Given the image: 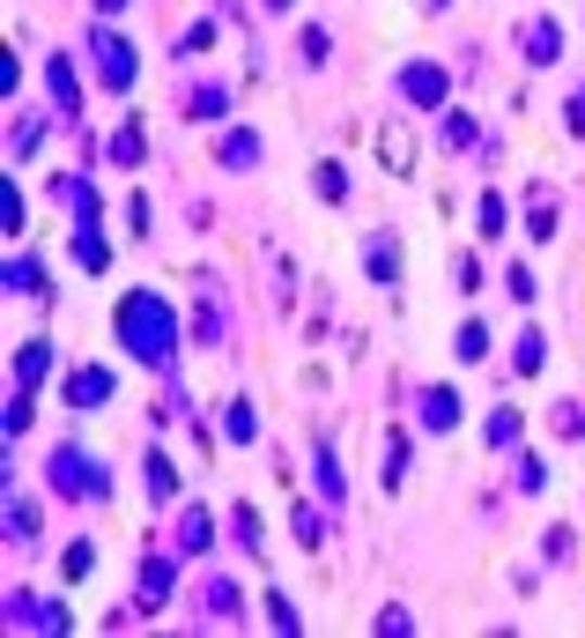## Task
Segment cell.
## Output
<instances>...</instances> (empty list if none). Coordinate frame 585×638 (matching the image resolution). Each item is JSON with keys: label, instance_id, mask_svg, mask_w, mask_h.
<instances>
[{"label": "cell", "instance_id": "6da1fadb", "mask_svg": "<svg viewBox=\"0 0 585 638\" xmlns=\"http://www.w3.org/2000/svg\"><path fill=\"white\" fill-rule=\"evenodd\" d=\"M112 335H119V349L141 356L149 372H170V364H178V312H170L164 290H126L119 312H112Z\"/></svg>", "mask_w": 585, "mask_h": 638}, {"label": "cell", "instance_id": "7a4b0ae2", "mask_svg": "<svg viewBox=\"0 0 585 638\" xmlns=\"http://www.w3.org/2000/svg\"><path fill=\"white\" fill-rule=\"evenodd\" d=\"M44 483H52V498H67V505H104V498H112V468H104L89 446H52Z\"/></svg>", "mask_w": 585, "mask_h": 638}, {"label": "cell", "instance_id": "3957f363", "mask_svg": "<svg viewBox=\"0 0 585 638\" xmlns=\"http://www.w3.org/2000/svg\"><path fill=\"white\" fill-rule=\"evenodd\" d=\"M89 60H97V83L112 89V97H126V89H133V75H141V52H133V38H119L112 23H97V30H89Z\"/></svg>", "mask_w": 585, "mask_h": 638}, {"label": "cell", "instance_id": "277c9868", "mask_svg": "<svg viewBox=\"0 0 585 638\" xmlns=\"http://www.w3.org/2000/svg\"><path fill=\"white\" fill-rule=\"evenodd\" d=\"M170 595H178V556L149 550V556H141V572H133V609L156 616V609H170Z\"/></svg>", "mask_w": 585, "mask_h": 638}, {"label": "cell", "instance_id": "5b68a950", "mask_svg": "<svg viewBox=\"0 0 585 638\" xmlns=\"http://www.w3.org/2000/svg\"><path fill=\"white\" fill-rule=\"evenodd\" d=\"M393 89H400L416 112H445V67H437V60H408V67L393 75Z\"/></svg>", "mask_w": 585, "mask_h": 638}, {"label": "cell", "instance_id": "8992f818", "mask_svg": "<svg viewBox=\"0 0 585 638\" xmlns=\"http://www.w3.org/2000/svg\"><path fill=\"white\" fill-rule=\"evenodd\" d=\"M44 97H52V120H60V127H82V83H75V67H67L60 52L44 60Z\"/></svg>", "mask_w": 585, "mask_h": 638}, {"label": "cell", "instance_id": "52a82bcc", "mask_svg": "<svg viewBox=\"0 0 585 638\" xmlns=\"http://www.w3.org/2000/svg\"><path fill=\"white\" fill-rule=\"evenodd\" d=\"M519 52H526V67H556L563 60V23L556 15H519Z\"/></svg>", "mask_w": 585, "mask_h": 638}, {"label": "cell", "instance_id": "ba28073f", "mask_svg": "<svg viewBox=\"0 0 585 638\" xmlns=\"http://www.w3.org/2000/svg\"><path fill=\"white\" fill-rule=\"evenodd\" d=\"M112 393H119V372L112 364H82V372H67V386H60L67 409H104Z\"/></svg>", "mask_w": 585, "mask_h": 638}, {"label": "cell", "instance_id": "9c48e42d", "mask_svg": "<svg viewBox=\"0 0 585 638\" xmlns=\"http://www.w3.org/2000/svg\"><path fill=\"white\" fill-rule=\"evenodd\" d=\"M0 616H8L15 631H67V609H60V601H30L23 587L8 595V609H0Z\"/></svg>", "mask_w": 585, "mask_h": 638}, {"label": "cell", "instance_id": "30bf717a", "mask_svg": "<svg viewBox=\"0 0 585 638\" xmlns=\"http://www.w3.org/2000/svg\"><path fill=\"white\" fill-rule=\"evenodd\" d=\"M52 364H60V341H23V349H15V386H23V393H38L44 379H52Z\"/></svg>", "mask_w": 585, "mask_h": 638}, {"label": "cell", "instance_id": "8fae6325", "mask_svg": "<svg viewBox=\"0 0 585 638\" xmlns=\"http://www.w3.org/2000/svg\"><path fill=\"white\" fill-rule=\"evenodd\" d=\"M201 616H208V624H238V616H245V587H238L230 572H215L208 587H201Z\"/></svg>", "mask_w": 585, "mask_h": 638}, {"label": "cell", "instance_id": "7c38bea8", "mask_svg": "<svg viewBox=\"0 0 585 638\" xmlns=\"http://www.w3.org/2000/svg\"><path fill=\"white\" fill-rule=\"evenodd\" d=\"M0 512H8V542H15V550H30V542H38V505L15 490V475L0 483Z\"/></svg>", "mask_w": 585, "mask_h": 638}, {"label": "cell", "instance_id": "4fadbf2b", "mask_svg": "<svg viewBox=\"0 0 585 638\" xmlns=\"http://www.w3.org/2000/svg\"><path fill=\"white\" fill-rule=\"evenodd\" d=\"M0 290H8V298H30V290H44V298H52V275H44L38 253H8V267H0Z\"/></svg>", "mask_w": 585, "mask_h": 638}, {"label": "cell", "instance_id": "5bb4252c", "mask_svg": "<svg viewBox=\"0 0 585 638\" xmlns=\"http://www.w3.org/2000/svg\"><path fill=\"white\" fill-rule=\"evenodd\" d=\"M416 416H422V430H437V438H445V430H460V393H453V386H422V393H416Z\"/></svg>", "mask_w": 585, "mask_h": 638}, {"label": "cell", "instance_id": "9a60e30c", "mask_svg": "<svg viewBox=\"0 0 585 638\" xmlns=\"http://www.w3.org/2000/svg\"><path fill=\"white\" fill-rule=\"evenodd\" d=\"M364 275L371 283H400V238L393 230H371L364 238Z\"/></svg>", "mask_w": 585, "mask_h": 638}, {"label": "cell", "instance_id": "2e32d148", "mask_svg": "<svg viewBox=\"0 0 585 638\" xmlns=\"http://www.w3.org/2000/svg\"><path fill=\"white\" fill-rule=\"evenodd\" d=\"M215 164H222V171H252V164H259V134H252V127H222V134H215Z\"/></svg>", "mask_w": 585, "mask_h": 638}, {"label": "cell", "instance_id": "e0dca14e", "mask_svg": "<svg viewBox=\"0 0 585 638\" xmlns=\"http://www.w3.org/2000/svg\"><path fill=\"white\" fill-rule=\"evenodd\" d=\"M52 193L75 209V223H97V215H104V201H97V186H89L82 171H60V178H52Z\"/></svg>", "mask_w": 585, "mask_h": 638}, {"label": "cell", "instance_id": "ac0fdd59", "mask_svg": "<svg viewBox=\"0 0 585 638\" xmlns=\"http://www.w3.org/2000/svg\"><path fill=\"white\" fill-rule=\"evenodd\" d=\"M311 475H319V498H327V505H348V475H341V461H334V438L311 446Z\"/></svg>", "mask_w": 585, "mask_h": 638}, {"label": "cell", "instance_id": "d6986e66", "mask_svg": "<svg viewBox=\"0 0 585 638\" xmlns=\"http://www.w3.org/2000/svg\"><path fill=\"white\" fill-rule=\"evenodd\" d=\"M208 550H215V512L186 505L178 512V556H208Z\"/></svg>", "mask_w": 585, "mask_h": 638}, {"label": "cell", "instance_id": "ffe728a7", "mask_svg": "<svg viewBox=\"0 0 585 638\" xmlns=\"http://www.w3.org/2000/svg\"><path fill=\"white\" fill-rule=\"evenodd\" d=\"M186 120H230V83H193L186 89Z\"/></svg>", "mask_w": 585, "mask_h": 638}, {"label": "cell", "instance_id": "44dd1931", "mask_svg": "<svg viewBox=\"0 0 585 638\" xmlns=\"http://www.w3.org/2000/svg\"><path fill=\"white\" fill-rule=\"evenodd\" d=\"M511 490H519V498H542V490H548V461H542V453L511 446Z\"/></svg>", "mask_w": 585, "mask_h": 638}, {"label": "cell", "instance_id": "7402d4cb", "mask_svg": "<svg viewBox=\"0 0 585 638\" xmlns=\"http://www.w3.org/2000/svg\"><path fill=\"white\" fill-rule=\"evenodd\" d=\"M193 341H201V349H222V341H230V312H222V298H201V320H193Z\"/></svg>", "mask_w": 585, "mask_h": 638}, {"label": "cell", "instance_id": "603a6c76", "mask_svg": "<svg viewBox=\"0 0 585 638\" xmlns=\"http://www.w3.org/2000/svg\"><path fill=\"white\" fill-rule=\"evenodd\" d=\"M408 468H416V446H408V430H393V438H385V490H393V498L408 490Z\"/></svg>", "mask_w": 585, "mask_h": 638}, {"label": "cell", "instance_id": "cb8c5ba5", "mask_svg": "<svg viewBox=\"0 0 585 638\" xmlns=\"http://www.w3.org/2000/svg\"><path fill=\"white\" fill-rule=\"evenodd\" d=\"M104 157H112L119 171H133V164H141V157H149V134H141V120H126V127L112 134V141H104Z\"/></svg>", "mask_w": 585, "mask_h": 638}, {"label": "cell", "instance_id": "d4e9b609", "mask_svg": "<svg viewBox=\"0 0 585 638\" xmlns=\"http://www.w3.org/2000/svg\"><path fill=\"white\" fill-rule=\"evenodd\" d=\"M75 260H82L89 275H104V267H112V246H104V223H75Z\"/></svg>", "mask_w": 585, "mask_h": 638}, {"label": "cell", "instance_id": "484cf974", "mask_svg": "<svg viewBox=\"0 0 585 638\" xmlns=\"http://www.w3.org/2000/svg\"><path fill=\"white\" fill-rule=\"evenodd\" d=\"M519 430H526V416H519L511 401H497V409H489V424H482V438H489L497 453H511V446H519Z\"/></svg>", "mask_w": 585, "mask_h": 638}, {"label": "cell", "instance_id": "4316f807", "mask_svg": "<svg viewBox=\"0 0 585 638\" xmlns=\"http://www.w3.org/2000/svg\"><path fill=\"white\" fill-rule=\"evenodd\" d=\"M542 364H548V335H542V327H526V335L511 341V372H519V379H534Z\"/></svg>", "mask_w": 585, "mask_h": 638}, {"label": "cell", "instance_id": "83f0119b", "mask_svg": "<svg viewBox=\"0 0 585 638\" xmlns=\"http://www.w3.org/2000/svg\"><path fill=\"white\" fill-rule=\"evenodd\" d=\"M222 438H230V446H252V438H259V416H252L245 393H238V401H222Z\"/></svg>", "mask_w": 585, "mask_h": 638}, {"label": "cell", "instance_id": "f1b7e54d", "mask_svg": "<svg viewBox=\"0 0 585 638\" xmlns=\"http://www.w3.org/2000/svg\"><path fill=\"white\" fill-rule=\"evenodd\" d=\"M378 157H385V171H393V178H408V164H416V141H408L400 127H385V134H378Z\"/></svg>", "mask_w": 585, "mask_h": 638}, {"label": "cell", "instance_id": "f546056e", "mask_svg": "<svg viewBox=\"0 0 585 638\" xmlns=\"http://www.w3.org/2000/svg\"><path fill=\"white\" fill-rule=\"evenodd\" d=\"M526 238H556V201H548V186L526 193Z\"/></svg>", "mask_w": 585, "mask_h": 638}, {"label": "cell", "instance_id": "4dcf8cb0", "mask_svg": "<svg viewBox=\"0 0 585 638\" xmlns=\"http://www.w3.org/2000/svg\"><path fill=\"white\" fill-rule=\"evenodd\" d=\"M290 527H296V550H327V520L311 505H290Z\"/></svg>", "mask_w": 585, "mask_h": 638}, {"label": "cell", "instance_id": "1f68e13d", "mask_svg": "<svg viewBox=\"0 0 585 638\" xmlns=\"http://www.w3.org/2000/svg\"><path fill=\"white\" fill-rule=\"evenodd\" d=\"M445 149H453V157H467V149H482V127H474L467 112H445Z\"/></svg>", "mask_w": 585, "mask_h": 638}, {"label": "cell", "instance_id": "d6a6232c", "mask_svg": "<svg viewBox=\"0 0 585 638\" xmlns=\"http://www.w3.org/2000/svg\"><path fill=\"white\" fill-rule=\"evenodd\" d=\"M453 349H460V364H482V356H489V327H482V320H460Z\"/></svg>", "mask_w": 585, "mask_h": 638}, {"label": "cell", "instance_id": "836d02e7", "mask_svg": "<svg viewBox=\"0 0 585 638\" xmlns=\"http://www.w3.org/2000/svg\"><path fill=\"white\" fill-rule=\"evenodd\" d=\"M230 527H238V550H245V556L267 550V535H259V512H252V505H230Z\"/></svg>", "mask_w": 585, "mask_h": 638}, {"label": "cell", "instance_id": "e575fe53", "mask_svg": "<svg viewBox=\"0 0 585 638\" xmlns=\"http://www.w3.org/2000/svg\"><path fill=\"white\" fill-rule=\"evenodd\" d=\"M548 430H556V438H585V401H556V409H548Z\"/></svg>", "mask_w": 585, "mask_h": 638}, {"label": "cell", "instance_id": "d590c367", "mask_svg": "<svg viewBox=\"0 0 585 638\" xmlns=\"http://www.w3.org/2000/svg\"><path fill=\"white\" fill-rule=\"evenodd\" d=\"M296 52H304V67H327V60H334V38H327L319 23H304V38H296Z\"/></svg>", "mask_w": 585, "mask_h": 638}, {"label": "cell", "instance_id": "8d00e7d4", "mask_svg": "<svg viewBox=\"0 0 585 638\" xmlns=\"http://www.w3.org/2000/svg\"><path fill=\"white\" fill-rule=\"evenodd\" d=\"M504 290H511L519 304H534V298H542V283H534V267H526V260H511V267H504Z\"/></svg>", "mask_w": 585, "mask_h": 638}, {"label": "cell", "instance_id": "74e56055", "mask_svg": "<svg viewBox=\"0 0 585 638\" xmlns=\"http://www.w3.org/2000/svg\"><path fill=\"white\" fill-rule=\"evenodd\" d=\"M170 490H178V468H170L164 453H149V498H156V505H170Z\"/></svg>", "mask_w": 585, "mask_h": 638}, {"label": "cell", "instance_id": "f35d334b", "mask_svg": "<svg viewBox=\"0 0 585 638\" xmlns=\"http://www.w3.org/2000/svg\"><path fill=\"white\" fill-rule=\"evenodd\" d=\"M311 178H319V201H348V171H341L334 157H327V164L311 171Z\"/></svg>", "mask_w": 585, "mask_h": 638}, {"label": "cell", "instance_id": "ab89813d", "mask_svg": "<svg viewBox=\"0 0 585 638\" xmlns=\"http://www.w3.org/2000/svg\"><path fill=\"white\" fill-rule=\"evenodd\" d=\"M267 624H275V631H304V616H296L290 595H267Z\"/></svg>", "mask_w": 585, "mask_h": 638}, {"label": "cell", "instance_id": "60d3db41", "mask_svg": "<svg viewBox=\"0 0 585 638\" xmlns=\"http://www.w3.org/2000/svg\"><path fill=\"white\" fill-rule=\"evenodd\" d=\"M474 223H482V238H504V193H482Z\"/></svg>", "mask_w": 585, "mask_h": 638}, {"label": "cell", "instance_id": "b9f144b4", "mask_svg": "<svg viewBox=\"0 0 585 638\" xmlns=\"http://www.w3.org/2000/svg\"><path fill=\"white\" fill-rule=\"evenodd\" d=\"M38 134H44V120H15V134H8V157H30V149H38Z\"/></svg>", "mask_w": 585, "mask_h": 638}, {"label": "cell", "instance_id": "7bdbcfd3", "mask_svg": "<svg viewBox=\"0 0 585 638\" xmlns=\"http://www.w3.org/2000/svg\"><path fill=\"white\" fill-rule=\"evenodd\" d=\"M23 430H30V393L15 386V393H8V438H23Z\"/></svg>", "mask_w": 585, "mask_h": 638}, {"label": "cell", "instance_id": "ee69618b", "mask_svg": "<svg viewBox=\"0 0 585 638\" xmlns=\"http://www.w3.org/2000/svg\"><path fill=\"white\" fill-rule=\"evenodd\" d=\"M453 283H460L467 298H474V290H482V260H474V253H460V260H453Z\"/></svg>", "mask_w": 585, "mask_h": 638}, {"label": "cell", "instance_id": "f6af8a7d", "mask_svg": "<svg viewBox=\"0 0 585 638\" xmlns=\"http://www.w3.org/2000/svg\"><path fill=\"white\" fill-rule=\"evenodd\" d=\"M89 564H97V542H75V550H67V564H60V572H67V579H89Z\"/></svg>", "mask_w": 585, "mask_h": 638}, {"label": "cell", "instance_id": "bcb514c9", "mask_svg": "<svg viewBox=\"0 0 585 638\" xmlns=\"http://www.w3.org/2000/svg\"><path fill=\"white\" fill-rule=\"evenodd\" d=\"M378 631H385V638H400V631H416V616H408V609L393 601V609H378Z\"/></svg>", "mask_w": 585, "mask_h": 638}, {"label": "cell", "instance_id": "7dc6e473", "mask_svg": "<svg viewBox=\"0 0 585 638\" xmlns=\"http://www.w3.org/2000/svg\"><path fill=\"white\" fill-rule=\"evenodd\" d=\"M563 127L585 141V89H571V97H563Z\"/></svg>", "mask_w": 585, "mask_h": 638}, {"label": "cell", "instance_id": "c3c4849f", "mask_svg": "<svg viewBox=\"0 0 585 638\" xmlns=\"http://www.w3.org/2000/svg\"><path fill=\"white\" fill-rule=\"evenodd\" d=\"M0 201H8V238H23V193H15V178L0 186Z\"/></svg>", "mask_w": 585, "mask_h": 638}, {"label": "cell", "instance_id": "681fc988", "mask_svg": "<svg viewBox=\"0 0 585 638\" xmlns=\"http://www.w3.org/2000/svg\"><path fill=\"white\" fill-rule=\"evenodd\" d=\"M571 550H578L571 527H548V564H571Z\"/></svg>", "mask_w": 585, "mask_h": 638}, {"label": "cell", "instance_id": "f907efd6", "mask_svg": "<svg viewBox=\"0 0 585 638\" xmlns=\"http://www.w3.org/2000/svg\"><path fill=\"white\" fill-rule=\"evenodd\" d=\"M208 45H215V23H193V30L178 38V52H208Z\"/></svg>", "mask_w": 585, "mask_h": 638}, {"label": "cell", "instance_id": "816d5d0a", "mask_svg": "<svg viewBox=\"0 0 585 638\" xmlns=\"http://www.w3.org/2000/svg\"><path fill=\"white\" fill-rule=\"evenodd\" d=\"M126 223H133V238H149V193H133V201H126Z\"/></svg>", "mask_w": 585, "mask_h": 638}, {"label": "cell", "instance_id": "f5cc1de1", "mask_svg": "<svg viewBox=\"0 0 585 638\" xmlns=\"http://www.w3.org/2000/svg\"><path fill=\"white\" fill-rule=\"evenodd\" d=\"M259 8H267V15H290V8H296V0H259Z\"/></svg>", "mask_w": 585, "mask_h": 638}, {"label": "cell", "instance_id": "db71d44e", "mask_svg": "<svg viewBox=\"0 0 585 638\" xmlns=\"http://www.w3.org/2000/svg\"><path fill=\"white\" fill-rule=\"evenodd\" d=\"M445 8H453V0H422V15H445Z\"/></svg>", "mask_w": 585, "mask_h": 638}, {"label": "cell", "instance_id": "11a10c76", "mask_svg": "<svg viewBox=\"0 0 585 638\" xmlns=\"http://www.w3.org/2000/svg\"><path fill=\"white\" fill-rule=\"evenodd\" d=\"M89 8H104V15H119V8H126V0H89Z\"/></svg>", "mask_w": 585, "mask_h": 638}]
</instances>
